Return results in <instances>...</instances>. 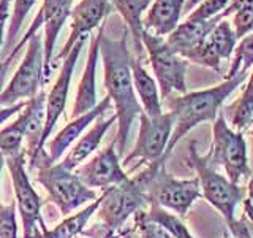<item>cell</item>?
Masks as SVG:
<instances>
[{
  "label": "cell",
  "mask_w": 253,
  "mask_h": 238,
  "mask_svg": "<svg viewBox=\"0 0 253 238\" xmlns=\"http://www.w3.org/2000/svg\"><path fill=\"white\" fill-rule=\"evenodd\" d=\"M133 221V227L139 238H174L165 227L157 224L155 221L149 219L146 210H139L138 213H134Z\"/></svg>",
  "instance_id": "31"
},
{
  "label": "cell",
  "mask_w": 253,
  "mask_h": 238,
  "mask_svg": "<svg viewBox=\"0 0 253 238\" xmlns=\"http://www.w3.org/2000/svg\"><path fill=\"white\" fill-rule=\"evenodd\" d=\"M128 30L119 40L108 38L105 34L100 42V54L105 67V87L108 97L114 103L117 116L116 149L122 156L131 132L134 119H139L142 107L134 92L131 76V53L128 48Z\"/></svg>",
  "instance_id": "1"
},
{
  "label": "cell",
  "mask_w": 253,
  "mask_h": 238,
  "mask_svg": "<svg viewBox=\"0 0 253 238\" xmlns=\"http://www.w3.org/2000/svg\"><path fill=\"white\" fill-rule=\"evenodd\" d=\"M100 203H101V195L98 198H95L93 202H90L84 210L65 216V219L60 221L54 229H46V226L38 229L34 238H76L84 230L89 219L98 211Z\"/></svg>",
  "instance_id": "23"
},
{
  "label": "cell",
  "mask_w": 253,
  "mask_h": 238,
  "mask_svg": "<svg viewBox=\"0 0 253 238\" xmlns=\"http://www.w3.org/2000/svg\"><path fill=\"white\" fill-rule=\"evenodd\" d=\"M29 108V121L26 129V154L29 156V161L35 157L42 141V135L46 122V92L42 89L34 99L27 102Z\"/></svg>",
  "instance_id": "24"
},
{
  "label": "cell",
  "mask_w": 253,
  "mask_h": 238,
  "mask_svg": "<svg viewBox=\"0 0 253 238\" xmlns=\"http://www.w3.org/2000/svg\"><path fill=\"white\" fill-rule=\"evenodd\" d=\"M162 165L165 164H149L136 177L109 187L101 194V203L97 213L108 232L122 230L125 222L134 216V213L149 208L147 187Z\"/></svg>",
  "instance_id": "3"
},
{
  "label": "cell",
  "mask_w": 253,
  "mask_h": 238,
  "mask_svg": "<svg viewBox=\"0 0 253 238\" xmlns=\"http://www.w3.org/2000/svg\"><path fill=\"white\" fill-rule=\"evenodd\" d=\"M249 6H253V0H231L229 5L226 6V10L221 13V16L226 19L229 14H234V13L244 10V8H249Z\"/></svg>",
  "instance_id": "39"
},
{
  "label": "cell",
  "mask_w": 253,
  "mask_h": 238,
  "mask_svg": "<svg viewBox=\"0 0 253 238\" xmlns=\"http://www.w3.org/2000/svg\"><path fill=\"white\" fill-rule=\"evenodd\" d=\"M14 58H16V56L8 54V58H6L3 62H0V81H3V78H5V75H6L8 68L11 67V63H13V59H14Z\"/></svg>",
  "instance_id": "40"
},
{
  "label": "cell",
  "mask_w": 253,
  "mask_h": 238,
  "mask_svg": "<svg viewBox=\"0 0 253 238\" xmlns=\"http://www.w3.org/2000/svg\"><path fill=\"white\" fill-rule=\"evenodd\" d=\"M249 73H241L236 78L223 79L220 84L212 86L209 89L196 91V92H185L180 97H169L166 99L168 110L174 116V127L172 133L163 156L166 164L168 157L171 156L172 149L177 146V143L185 137V135L193 130L198 124L203 122H213L218 116V110L223 105L225 100L231 95L237 87L247 81Z\"/></svg>",
  "instance_id": "2"
},
{
  "label": "cell",
  "mask_w": 253,
  "mask_h": 238,
  "mask_svg": "<svg viewBox=\"0 0 253 238\" xmlns=\"http://www.w3.org/2000/svg\"><path fill=\"white\" fill-rule=\"evenodd\" d=\"M75 173L87 187H98L103 190L121 184L130 178L122 167L114 140L108 148L95 154L89 162L79 165Z\"/></svg>",
  "instance_id": "13"
},
{
  "label": "cell",
  "mask_w": 253,
  "mask_h": 238,
  "mask_svg": "<svg viewBox=\"0 0 253 238\" xmlns=\"http://www.w3.org/2000/svg\"><path fill=\"white\" fill-rule=\"evenodd\" d=\"M252 67H253V32L247 37L241 38L239 43L236 45V50L231 56V63H229L225 79H231L241 73H247Z\"/></svg>",
  "instance_id": "29"
},
{
  "label": "cell",
  "mask_w": 253,
  "mask_h": 238,
  "mask_svg": "<svg viewBox=\"0 0 253 238\" xmlns=\"http://www.w3.org/2000/svg\"><path fill=\"white\" fill-rule=\"evenodd\" d=\"M142 46L149 56L155 73L160 97L169 99L172 92L185 94L187 91V60L172 50L166 38L142 32Z\"/></svg>",
  "instance_id": "6"
},
{
  "label": "cell",
  "mask_w": 253,
  "mask_h": 238,
  "mask_svg": "<svg viewBox=\"0 0 253 238\" xmlns=\"http://www.w3.org/2000/svg\"><path fill=\"white\" fill-rule=\"evenodd\" d=\"M231 0H203L195 10L187 14L188 21H209L220 16L226 10Z\"/></svg>",
  "instance_id": "32"
},
{
  "label": "cell",
  "mask_w": 253,
  "mask_h": 238,
  "mask_svg": "<svg viewBox=\"0 0 253 238\" xmlns=\"http://www.w3.org/2000/svg\"><path fill=\"white\" fill-rule=\"evenodd\" d=\"M131 76H133L134 92L138 95L142 111L149 118L160 116L163 113V105H162L160 91H158V84L152 78V75L144 68L141 59L133 58V56H131Z\"/></svg>",
  "instance_id": "21"
},
{
  "label": "cell",
  "mask_w": 253,
  "mask_h": 238,
  "mask_svg": "<svg viewBox=\"0 0 253 238\" xmlns=\"http://www.w3.org/2000/svg\"><path fill=\"white\" fill-rule=\"evenodd\" d=\"M75 0H43L42 8L38 14L42 16L43 26H44V67H43V84L49 81V76L52 73V59L55 42L63 27V24L71 14V5Z\"/></svg>",
  "instance_id": "15"
},
{
  "label": "cell",
  "mask_w": 253,
  "mask_h": 238,
  "mask_svg": "<svg viewBox=\"0 0 253 238\" xmlns=\"http://www.w3.org/2000/svg\"><path fill=\"white\" fill-rule=\"evenodd\" d=\"M221 19H225L221 14L209 21L185 19L166 37V42H168V45L180 56V58L193 62L196 54L200 53L201 46L204 45L206 40H208L212 29L215 27Z\"/></svg>",
  "instance_id": "16"
},
{
  "label": "cell",
  "mask_w": 253,
  "mask_h": 238,
  "mask_svg": "<svg viewBox=\"0 0 253 238\" xmlns=\"http://www.w3.org/2000/svg\"><path fill=\"white\" fill-rule=\"evenodd\" d=\"M103 238H122V230H119V232H106V235Z\"/></svg>",
  "instance_id": "43"
},
{
  "label": "cell",
  "mask_w": 253,
  "mask_h": 238,
  "mask_svg": "<svg viewBox=\"0 0 253 238\" xmlns=\"http://www.w3.org/2000/svg\"><path fill=\"white\" fill-rule=\"evenodd\" d=\"M188 162L196 173L201 194L206 202L211 203L220 213V216L225 219L226 226L229 227L236 221L237 205L244 200L245 194L242 187L239 184H234L213 169L206 156L198 153L195 141L190 143L188 146Z\"/></svg>",
  "instance_id": "4"
},
{
  "label": "cell",
  "mask_w": 253,
  "mask_h": 238,
  "mask_svg": "<svg viewBox=\"0 0 253 238\" xmlns=\"http://www.w3.org/2000/svg\"><path fill=\"white\" fill-rule=\"evenodd\" d=\"M208 162L217 169L225 170L226 178L239 184L241 179L250 178L252 170L249 165V151L242 132L234 130L228 124L223 115H218L212 125V148L206 154Z\"/></svg>",
  "instance_id": "5"
},
{
  "label": "cell",
  "mask_w": 253,
  "mask_h": 238,
  "mask_svg": "<svg viewBox=\"0 0 253 238\" xmlns=\"http://www.w3.org/2000/svg\"><path fill=\"white\" fill-rule=\"evenodd\" d=\"M18 227L16 202L10 205L0 203V238H18Z\"/></svg>",
  "instance_id": "33"
},
{
  "label": "cell",
  "mask_w": 253,
  "mask_h": 238,
  "mask_svg": "<svg viewBox=\"0 0 253 238\" xmlns=\"http://www.w3.org/2000/svg\"><path fill=\"white\" fill-rule=\"evenodd\" d=\"M3 165H5V156L0 153V182H2V172H3Z\"/></svg>",
  "instance_id": "44"
},
{
  "label": "cell",
  "mask_w": 253,
  "mask_h": 238,
  "mask_svg": "<svg viewBox=\"0 0 253 238\" xmlns=\"http://www.w3.org/2000/svg\"><path fill=\"white\" fill-rule=\"evenodd\" d=\"M228 229H229V232H231L233 238H253V230L244 214L241 219H236Z\"/></svg>",
  "instance_id": "35"
},
{
  "label": "cell",
  "mask_w": 253,
  "mask_h": 238,
  "mask_svg": "<svg viewBox=\"0 0 253 238\" xmlns=\"http://www.w3.org/2000/svg\"><path fill=\"white\" fill-rule=\"evenodd\" d=\"M149 203L154 202L162 208L168 210L179 218H184L192 208V205L198 200L201 194L200 181L198 178L179 179L166 172V167L162 165L157 175L150 181L147 187Z\"/></svg>",
  "instance_id": "12"
},
{
  "label": "cell",
  "mask_w": 253,
  "mask_h": 238,
  "mask_svg": "<svg viewBox=\"0 0 253 238\" xmlns=\"http://www.w3.org/2000/svg\"><path fill=\"white\" fill-rule=\"evenodd\" d=\"M27 154L26 149L19 154L5 157V165L8 167L13 181L14 197L18 203V213L22 222V238H34L38 229L44 227L42 218V198L32 186L26 170Z\"/></svg>",
  "instance_id": "10"
},
{
  "label": "cell",
  "mask_w": 253,
  "mask_h": 238,
  "mask_svg": "<svg viewBox=\"0 0 253 238\" xmlns=\"http://www.w3.org/2000/svg\"><path fill=\"white\" fill-rule=\"evenodd\" d=\"M146 214L149 219H152L157 222V224L165 227L174 238H193V235L190 234V230L185 226V222L182 221V218H179L177 214H174L168 210L162 208L160 205L150 202L149 208L146 210Z\"/></svg>",
  "instance_id": "28"
},
{
  "label": "cell",
  "mask_w": 253,
  "mask_h": 238,
  "mask_svg": "<svg viewBox=\"0 0 253 238\" xmlns=\"http://www.w3.org/2000/svg\"><path fill=\"white\" fill-rule=\"evenodd\" d=\"M233 29L236 38L241 40L253 32V6L244 8V10L234 13L233 16Z\"/></svg>",
  "instance_id": "34"
},
{
  "label": "cell",
  "mask_w": 253,
  "mask_h": 238,
  "mask_svg": "<svg viewBox=\"0 0 253 238\" xmlns=\"http://www.w3.org/2000/svg\"><path fill=\"white\" fill-rule=\"evenodd\" d=\"M43 67H44V50L42 38L34 35L29 40L27 53L24 56L19 68L16 70L6 89L0 94V108L11 107L21 100H30L40 92L43 84Z\"/></svg>",
  "instance_id": "11"
},
{
  "label": "cell",
  "mask_w": 253,
  "mask_h": 238,
  "mask_svg": "<svg viewBox=\"0 0 253 238\" xmlns=\"http://www.w3.org/2000/svg\"><path fill=\"white\" fill-rule=\"evenodd\" d=\"M185 0H154L149 6L142 27L157 37H168L180 24Z\"/></svg>",
  "instance_id": "19"
},
{
  "label": "cell",
  "mask_w": 253,
  "mask_h": 238,
  "mask_svg": "<svg viewBox=\"0 0 253 238\" xmlns=\"http://www.w3.org/2000/svg\"><path fill=\"white\" fill-rule=\"evenodd\" d=\"M113 5V10H117V13L122 16L126 29L133 37L134 51H136V58L141 59L144 46H142V13L149 10L154 0H109Z\"/></svg>",
  "instance_id": "22"
},
{
  "label": "cell",
  "mask_w": 253,
  "mask_h": 238,
  "mask_svg": "<svg viewBox=\"0 0 253 238\" xmlns=\"http://www.w3.org/2000/svg\"><path fill=\"white\" fill-rule=\"evenodd\" d=\"M206 42H208L209 48L221 62L226 59H231V56L236 50V45H237L233 24L226 19H221L217 26L212 29Z\"/></svg>",
  "instance_id": "26"
},
{
  "label": "cell",
  "mask_w": 253,
  "mask_h": 238,
  "mask_svg": "<svg viewBox=\"0 0 253 238\" xmlns=\"http://www.w3.org/2000/svg\"><path fill=\"white\" fill-rule=\"evenodd\" d=\"M11 3H13V0H0V51H2V46H3L5 26L11 14Z\"/></svg>",
  "instance_id": "36"
},
{
  "label": "cell",
  "mask_w": 253,
  "mask_h": 238,
  "mask_svg": "<svg viewBox=\"0 0 253 238\" xmlns=\"http://www.w3.org/2000/svg\"><path fill=\"white\" fill-rule=\"evenodd\" d=\"M111 103L113 102H111V99L106 95V97L101 102H98L97 107H95L93 110H90L89 113L71 119V121L63 127V129L55 135L54 138L46 141V148H47L46 153H47V157H49L51 164L57 162L59 159L65 154V151L84 133V130L87 129V127L106 113L111 107Z\"/></svg>",
  "instance_id": "18"
},
{
  "label": "cell",
  "mask_w": 253,
  "mask_h": 238,
  "mask_svg": "<svg viewBox=\"0 0 253 238\" xmlns=\"http://www.w3.org/2000/svg\"><path fill=\"white\" fill-rule=\"evenodd\" d=\"M87 40H89V35H84L73 46V50L68 53L67 58L62 60L60 73H59L57 79H55L51 92L46 95V122H44V129H43V135H42V141H40L38 153L35 154V157L32 159V161H29L30 167H38V169H40V167L51 164L44 146H46V141L49 140V137H51L54 127L57 125L60 116L63 115V111H65L71 78H73V71H75V67H76L78 58H79V54H81Z\"/></svg>",
  "instance_id": "8"
},
{
  "label": "cell",
  "mask_w": 253,
  "mask_h": 238,
  "mask_svg": "<svg viewBox=\"0 0 253 238\" xmlns=\"http://www.w3.org/2000/svg\"><path fill=\"white\" fill-rule=\"evenodd\" d=\"M174 127V116L171 111H163L160 116L149 118L144 111L139 116V133L130 154H126L122 161V167H128L133 161L139 164L162 162L168 148V143Z\"/></svg>",
  "instance_id": "9"
},
{
  "label": "cell",
  "mask_w": 253,
  "mask_h": 238,
  "mask_svg": "<svg viewBox=\"0 0 253 238\" xmlns=\"http://www.w3.org/2000/svg\"><path fill=\"white\" fill-rule=\"evenodd\" d=\"M250 135L253 137V122H252V129H250Z\"/></svg>",
  "instance_id": "45"
},
{
  "label": "cell",
  "mask_w": 253,
  "mask_h": 238,
  "mask_svg": "<svg viewBox=\"0 0 253 238\" xmlns=\"http://www.w3.org/2000/svg\"><path fill=\"white\" fill-rule=\"evenodd\" d=\"M103 34H105V22L98 27V34L93 37L89 46V54H87V62L83 71V78L78 84L73 111H71V119L89 113L98 103L97 102V65H98L100 42Z\"/></svg>",
  "instance_id": "17"
},
{
  "label": "cell",
  "mask_w": 253,
  "mask_h": 238,
  "mask_svg": "<svg viewBox=\"0 0 253 238\" xmlns=\"http://www.w3.org/2000/svg\"><path fill=\"white\" fill-rule=\"evenodd\" d=\"M37 181L47 190L51 200L57 205L63 216H68L81 205L98 198L93 189L87 187L73 170L65 169L62 164H47L40 167Z\"/></svg>",
  "instance_id": "7"
},
{
  "label": "cell",
  "mask_w": 253,
  "mask_h": 238,
  "mask_svg": "<svg viewBox=\"0 0 253 238\" xmlns=\"http://www.w3.org/2000/svg\"><path fill=\"white\" fill-rule=\"evenodd\" d=\"M37 2L38 0H13V10L10 14V21H8L6 40L3 43L5 50H13L14 48V42L19 37V30L22 27V24Z\"/></svg>",
  "instance_id": "30"
},
{
  "label": "cell",
  "mask_w": 253,
  "mask_h": 238,
  "mask_svg": "<svg viewBox=\"0 0 253 238\" xmlns=\"http://www.w3.org/2000/svg\"><path fill=\"white\" fill-rule=\"evenodd\" d=\"M113 11V5L109 0H81L75 8H71L70 14V37L63 45L62 51L52 59V68H55L59 62L67 58L73 46L84 35H90L93 29L100 27L108 14Z\"/></svg>",
  "instance_id": "14"
},
{
  "label": "cell",
  "mask_w": 253,
  "mask_h": 238,
  "mask_svg": "<svg viewBox=\"0 0 253 238\" xmlns=\"http://www.w3.org/2000/svg\"><path fill=\"white\" fill-rule=\"evenodd\" d=\"M29 102V100H27ZM27 102H19L16 103V105H11V107H2L0 108V125H2L3 122H6L8 119H10L11 116H14L16 113H21V111L26 108Z\"/></svg>",
  "instance_id": "38"
},
{
  "label": "cell",
  "mask_w": 253,
  "mask_h": 238,
  "mask_svg": "<svg viewBox=\"0 0 253 238\" xmlns=\"http://www.w3.org/2000/svg\"><path fill=\"white\" fill-rule=\"evenodd\" d=\"M242 202H244V216L249 221V224L253 230V175L250 177L247 192H245Z\"/></svg>",
  "instance_id": "37"
},
{
  "label": "cell",
  "mask_w": 253,
  "mask_h": 238,
  "mask_svg": "<svg viewBox=\"0 0 253 238\" xmlns=\"http://www.w3.org/2000/svg\"><path fill=\"white\" fill-rule=\"evenodd\" d=\"M27 121H29V108L26 105L18 119L13 121L11 124H8L0 130V153L5 157L19 154L22 148V141L26 138V129H27Z\"/></svg>",
  "instance_id": "25"
},
{
  "label": "cell",
  "mask_w": 253,
  "mask_h": 238,
  "mask_svg": "<svg viewBox=\"0 0 253 238\" xmlns=\"http://www.w3.org/2000/svg\"><path fill=\"white\" fill-rule=\"evenodd\" d=\"M114 122H117L116 113L108 119H103V116L98 118L90 129L81 135V138L76 141L73 149H70V153L65 156V159H63L60 164L65 167V169L75 172L79 165H83L84 161H87V159L98 149L103 137H105L106 132L109 130V127Z\"/></svg>",
  "instance_id": "20"
},
{
  "label": "cell",
  "mask_w": 253,
  "mask_h": 238,
  "mask_svg": "<svg viewBox=\"0 0 253 238\" xmlns=\"http://www.w3.org/2000/svg\"><path fill=\"white\" fill-rule=\"evenodd\" d=\"M122 238H139L138 234H136V230L133 229H126V230H122Z\"/></svg>",
  "instance_id": "42"
},
{
  "label": "cell",
  "mask_w": 253,
  "mask_h": 238,
  "mask_svg": "<svg viewBox=\"0 0 253 238\" xmlns=\"http://www.w3.org/2000/svg\"><path fill=\"white\" fill-rule=\"evenodd\" d=\"M228 111L231 113V125L237 132H242L253 122V70L247 78V84L241 97L228 108Z\"/></svg>",
  "instance_id": "27"
},
{
  "label": "cell",
  "mask_w": 253,
  "mask_h": 238,
  "mask_svg": "<svg viewBox=\"0 0 253 238\" xmlns=\"http://www.w3.org/2000/svg\"><path fill=\"white\" fill-rule=\"evenodd\" d=\"M203 0H185V5H184V14H188L192 10L200 5Z\"/></svg>",
  "instance_id": "41"
}]
</instances>
